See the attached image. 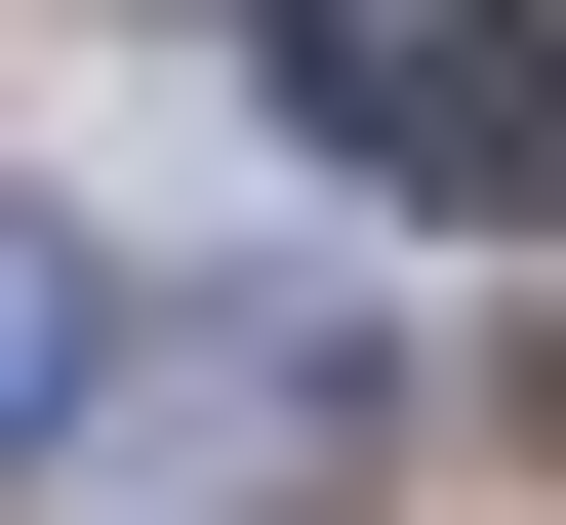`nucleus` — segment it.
Here are the masks:
<instances>
[{"label":"nucleus","instance_id":"1","mask_svg":"<svg viewBox=\"0 0 566 525\" xmlns=\"http://www.w3.org/2000/svg\"><path fill=\"white\" fill-rule=\"evenodd\" d=\"M243 82L324 122L365 202H526L566 162V41H526V0H243Z\"/></svg>","mask_w":566,"mask_h":525},{"label":"nucleus","instance_id":"2","mask_svg":"<svg viewBox=\"0 0 566 525\" xmlns=\"http://www.w3.org/2000/svg\"><path fill=\"white\" fill-rule=\"evenodd\" d=\"M82 485L122 525H283V485H365V324H163L82 405Z\"/></svg>","mask_w":566,"mask_h":525},{"label":"nucleus","instance_id":"3","mask_svg":"<svg viewBox=\"0 0 566 525\" xmlns=\"http://www.w3.org/2000/svg\"><path fill=\"white\" fill-rule=\"evenodd\" d=\"M82 405V243H41V202H0V444Z\"/></svg>","mask_w":566,"mask_h":525}]
</instances>
